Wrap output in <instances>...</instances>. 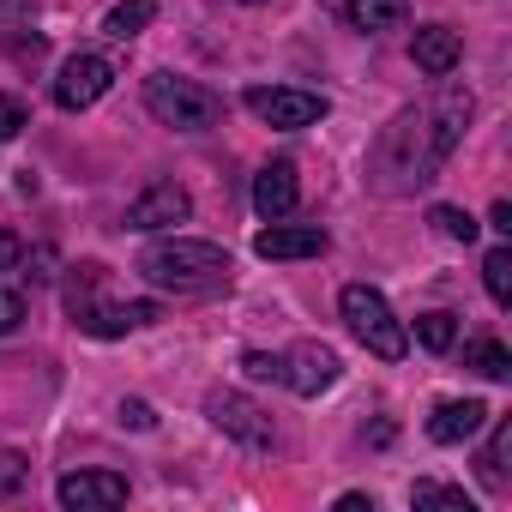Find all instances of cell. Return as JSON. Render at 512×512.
<instances>
[{
	"label": "cell",
	"mask_w": 512,
	"mask_h": 512,
	"mask_svg": "<svg viewBox=\"0 0 512 512\" xmlns=\"http://www.w3.org/2000/svg\"><path fill=\"white\" fill-rule=\"evenodd\" d=\"M19 253H25V247H19V235L0 229V272H13V266H19Z\"/></svg>",
	"instance_id": "cell-28"
},
{
	"label": "cell",
	"mask_w": 512,
	"mask_h": 512,
	"mask_svg": "<svg viewBox=\"0 0 512 512\" xmlns=\"http://www.w3.org/2000/svg\"><path fill=\"white\" fill-rule=\"evenodd\" d=\"M338 512H374V500L368 494H338Z\"/></svg>",
	"instance_id": "cell-31"
},
{
	"label": "cell",
	"mask_w": 512,
	"mask_h": 512,
	"mask_svg": "<svg viewBox=\"0 0 512 512\" xmlns=\"http://www.w3.org/2000/svg\"><path fill=\"white\" fill-rule=\"evenodd\" d=\"M241 7H266V0H241Z\"/></svg>",
	"instance_id": "cell-32"
},
{
	"label": "cell",
	"mask_w": 512,
	"mask_h": 512,
	"mask_svg": "<svg viewBox=\"0 0 512 512\" xmlns=\"http://www.w3.org/2000/svg\"><path fill=\"white\" fill-rule=\"evenodd\" d=\"M25 476H31V464H25L19 452H0V500H13V494L25 488Z\"/></svg>",
	"instance_id": "cell-24"
},
{
	"label": "cell",
	"mask_w": 512,
	"mask_h": 512,
	"mask_svg": "<svg viewBox=\"0 0 512 512\" xmlns=\"http://www.w3.org/2000/svg\"><path fill=\"white\" fill-rule=\"evenodd\" d=\"M458 55H464L458 31H446V25H422V31H416V67H422L428 79H446V73L458 67Z\"/></svg>",
	"instance_id": "cell-15"
},
{
	"label": "cell",
	"mask_w": 512,
	"mask_h": 512,
	"mask_svg": "<svg viewBox=\"0 0 512 512\" xmlns=\"http://www.w3.org/2000/svg\"><path fill=\"white\" fill-rule=\"evenodd\" d=\"M464 368H476L482 380H506L512 374V350L500 338H476V344H464Z\"/></svg>",
	"instance_id": "cell-17"
},
{
	"label": "cell",
	"mask_w": 512,
	"mask_h": 512,
	"mask_svg": "<svg viewBox=\"0 0 512 512\" xmlns=\"http://www.w3.org/2000/svg\"><path fill=\"white\" fill-rule=\"evenodd\" d=\"M428 223H434L440 235H452V241H476V217H470V211H458V205H434V211H428Z\"/></svg>",
	"instance_id": "cell-23"
},
{
	"label": "cell",
	"mask_w": 512,
	"mask_h": 512,
	"mask_svg": "<svg viewBox=\"0 0 512 512\" xmlns=\"http://www.w3.org/2000/svg\"><path fill=\"white\" fill-rule=\"evenodd\" d=\"M482 284L500 308H512V247H494L488 260H482Z\"/></svg>",
	"instance_id": "cell-20"
},
{
	"label": "cell",
	"mask_w": 512,
	"mask_h": 512,
	"mask_svg": "<svg viewBox=\"0 0 512 512\" xmlns=\"http://www.w3.org/2000/svg\"><path fill=\"white\" fill-rule=\"evenodd\" d=\"M247 109L260 115L266 127H278V133H296V127H314V121H326V97L320 91H296V85H253L247 91Z\"/></svg>",
	"instance_id": "cell-5"
},
{
	"label": "cell",
	"mask_w": 512,
	"mask_h": 512,
	"mask_svg": "<svg viewBox=\"0 0 512 512\" xmlns=\"http://www.w3.org/2000/svg\"><path fill=\"white\" fill-rule=\"evenodd\" d=\"M25 133V103L19 97H0V145Z\"/></svg>",
	"instance_id": "cell-25"
},
{
	"label": "cell",
	"mask_w": 512,
	"mask_h": 512,
	"mask_svg": "<svg viewBox=\"0 0 512 512\" xmlns=\"http://www.w3.org/2000/svg\"><path fill=\"white\" fill-rule=\"evenodd\" d=\"M187 211H193L187 187L157 181V187H145V193L127 205V229H169V223H187Z\"/></svg>",
	"instance_id": "cell-12"
},
{
	"label": "cell",
	"mask_w": 512,
	"mask_h": 512,
	"mask_svg": "<svg viewBox=\"0 0 512 512\" xmlns=\"http://www.w3.org/2000/svg\"><path fill=\"white\" fill-rule=\"evenodd\" d=\"M19 320H25V302H19L13 290H0V338L19 332Z\"/></svg>",
	"instance_id": "cell-26"
},
{
	"label": "cell",
	"mask_w": 512,
	"mask_h": 512,
	"mask_svg": "<svg viewBox=\"0 0 512 512\" xmlns=\"http://www.w3.org/2000/svg\"><path fill=\"white\" fill-rule=\"evenodd\" d=\"M145 109L163 127H175V133H205V127L223 121V97L205 91V85H193V79H175V73L145 79Z\"/></svg>",
	"instance_id": "cell-3"
},
{
	"label": "cell",
	"mask_w": 512,
	"mask_h": 512,
	"mask_svg": "<svg viewBox=\"0 0 512 512\" xmlns=\"http://www.w3.org/2000/svg\"><path fill=\"white\" fill-rule=\"evenodd\" d=\"M139 278L157 284V290H175V296H217L229 290V253L217 241H157L145 247V260H139Z\"/></svg>",
	"instance_id": "cell-2"
},
{
	"label": "cell",
	"mask_w": 512,
	"mask_h": 512,
	"mask_svg": "<svg viewBox=\"0 0 512 512\" xmlns=\"http://www.w3.org/2000/svg\"><path fill=\"white\" fill-rule=\"evenodd\" d=\"M109 85H115V67H109L103 55H73V61L61 67V79H55V103H61L67 115H79V109H91Z\"/></svg>",
	"instance_id": "cell-9"
},
{
	"label": "cell",
	"mask_w": 512,
	"mask_h": 512,
	"mask_svg": "<svg viewBox=\"0 0 512 512\" xmlns=\"http://www.w3.org/2000/svg\"><path fill=\"white\" fill-rule=\"evenodd\" d=\"M416 344L434 350V356H446V350L458 344V320H452V314H422V320H416Z\"/></svg>",
	"instance_id": "cell-21"
},
{
	"label": "cell",
	"mask_w": 512,
	"mask_h": 512,
	"mask_svg": "<svg viewBox=\"0 0 512 512\" xmlns=\"http://www.w3.org/2000/svg\"><path fill=\"white\" fill-rule=\"evenodd\" d=\"M470 109H476V103H470L464 85H440L434 103L404 109V115L380 133V145H374V163H368L374 187H380V193H410V187L434 181V169H440V163L452 157V145L464 139Z\"/></svg>",
	"instance_id": "cell-1"
},
{
	"label": "cell",
	"mask_w": 512,
	"mask_h": 512,
	"mask_svg": "<svg viewBox=\"0 0 512 512\" xmlns=\"http://www.w3.org/2000/svg\"><path fill=\"white\" fill-rule=\"evenodd\" d=\"M151 19H157V7H151V0H121V7H109V19H103V37L127 43V37H139Z\"/></svg>",
	"instance_id": "cell-18"
},
{
	"label": "cell",
	"mask_w": 512,
	"mask_h": 512,
	"mask_svg": "<svg viewBox=\"0 0 512 512\" xmlns=\"http://www.w3.org/2000/svg\"><path fill=\"white\" fill-rule=\"evenodd\" d=\"M37 13V0H0V25L7 19H31Z\"/></svg>",
	"instance_id": "cell-30"
},
{
	"label": "cell",
	"mask_w": 512,
	"mask_h": 512,
	"mask_svg": "<svg viewBox=\"0 0 512 512\" xmlns=\"http://www.w3.org/2000/svg\"><path fill=\"white\" fill-rule=\"evenodd\" d=\"M121 422H127V428H151V410H145L139 398H127V404H121Z\"/></svg>",
	"instance_id": "cell-29"
},
{
	"label": "cell",
	"mask_w": 512,
	"mask_h": 512,
	"mask_svg": "<svg viewBox=\"0 0 512 512\" xmlns=\"http://www.w3.org/2000/svg\"><path fill=\"white\" fill-rule=\"evenodd\" d=\"M326 247H332V235L320 223H284V217L253 235V253H260V260H320Z\"/></svg>",
	"instance_id": "cell-10"
},
{
	"label": "cell",
	"mask_w": 512,
	"mask_h": 512,
	"mask_svg": "<svg viewBox=\"0 0 512 512\" xmlns=\"http://www.w3.org/2000/svg\"><path fill=\"white\" fill-rule=\"evenodd\" d=\"M506 452H512V422H494V440L482 452V482L488 488H506Z\"/></svg>",
	"instance_id": "cell-22"
},
{
	"label": "cell",
	"mask_w": 512,
	"mask_h": 512,
	"mask_svg": "<svg viewBox=\"0 0 512 512\" xmlns=\"http://www.w3.org/2000/svg\"><path fill=\"white\" fill-rule=\"evenodd\" d=\"M296 199H302V187H296V163H266L260 175H253V211H260L266 223H278V217H290L296 211Z\"/></svg>",
	"instance_id": "cell-13"
},
{
	"label": "cell",
	"mask_w": 512,
	"mask_h": 512,
	"mask_svg": "<svg viewBox=\"0 0 512 512\" xmlns=\"http://www.w3.org/2000/svg\"><path fill=\"white\" fill-rule=\"evenodd\" d=\"M205 410H211V422H217L229 440H241V446H272V416H266L260 404H247L241 392H211Z\"/></svg>",
	"instance_id": "cell-11"
},
{
	"label": "cell",
	"mask_w": 512,
	"mask_h": 512,
	"mask_svg": "<svg viewBox=\"0 0 512 512\" xmlns=\"http://www.w3.org/2000/svg\"><path fill=\"white\" fill-rule=\"evenodd\" d=\"M55 500L67 512H109V506L127 500V476H115V470H67L55 482Z\"/></svg>",
	"instance_id": "cell-8"
},
{
	"label": "cell",
	"mask_w": 512,
	"mask_h": 512,
	"mask_svg": "<svg viewBox=\"0 0 512 512\" xmlns=\"http://www.w3.org/2000/svg\"><path fill=\"white\" fill-rule=\"evenodd\" d=\"M482 422H488V404H482V398H446V404L428 416V440L458 446V440L482 434Z\"/></svg>",
	"instance_id": "cell-14"
},
{
	"label": "cell",
	"mask_w": 512,
	"mask_h": 512,
	"mask_svg": "<svg viewBox=\"0 0 512 512\" xmlns=\"http://www.w3.org/2000/svg\"><path fill=\"white\" fill-rule=\"evenodd\" d=\"M67 308H73L79 332H91V338H127V332H145L163 320L157 302H91V296L79 302V296H67Z\"/></svg>",
	"instance_id": "cell-6"
},
{
	"label": "cell",
	"mask_w": 512,
	"mask_h": 512,
	"mask_svg": "<svg viewBox=\"0 0 512 512\" xmlns=\"http://www.w3.org/2000/svg\"><path fill=\"white\" fill-rule=\"evenodd\" d=\"M278 380H284L290 392H302V398H320L326 386H338V356H332L326 344L302 338L296 350H284V356H278Z\"/></svg>",
	"instance_id": "cell-7"
},
{
	"label": "cell",
	"mask_w": 512,
	"mask_h": 512,
	"mask_svg": "<svg viewBox=\"0 0 512 512\" xmlns=\"http://www.w3.org/2000/svg\"><path fill=\"white\" fill-rule=\"evenodd\" d=\"M338 308H344V326H350V332H356V338H362V344L380 356V362H398V356L410 350V332H404V320L386 308V296H380V290H368V284H350Z\"/></svg>",
	"instance_id": "cell-4"
},
{
	"label": "cell",
	"mask_w": 512,
	"mask_h": 512,
	"mask_svg": "<svg viewBox=\"0 0 512 512\" xmlns=\"http://www.w3.org/2000/svg\"><path fill=\"white\" fill-rule=\"evenodd\" d=\"M241 368H247L253 380H278V356H266V350H247V356H241Z\"/></svg>",
	"instance_id": "cell-27"
},
{
	"label": "cell",
	"mask_w": 512,
	"mask_h": 512,
	"mask_svg": "<svg viewBox=\"0 0 512 512\" xmlns=\"http://www.w3.org/2000/svg\"><path fill=\"white\" fill-rule=\"evenodd\" d=\"M410 500H416V512H476L470 494L464 488H446V482H416Z\"/></svg>",
	"instance_id": "cell-19"
},
{
	"label": "cell",
	"mask_w": 512,
	"mask_h": 512,
	"mask_svg": "<svg viewBox=\"0 0 512 512\" xmlns=\"http://www.w3.org/2000/svg\"><path fill=\"white\" fill-rule=\"evenodd\" d=\"M404 13H410V0H350L344 7L350 31H398Z\"/></svg>",
	"instance_id": "cell-16"
}]
</instances>
